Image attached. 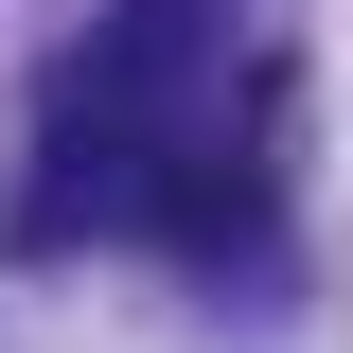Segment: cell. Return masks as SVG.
I'll return each instance as SVG.
<instances>
[{
    "label": "cell",
    "mask_w": 353,
    "mask_h": 353,
    "mask_svg": "<svg viewBox=\"0 0 353 353\" xmlns=\"http://www.w3.org/2000/svg\"><path fill=\"white\" fill-rule=\"evenodd\" d=\"M212 0H106L88 53L36 88V176H18V248H71V230H141L159 159L212 106Z\"/></svg>",
    "instance_id": "cell-1"
},
{
    "label": "cell",
    "mask_w": 353,
    "mask_h": 353,
    "mask_svg": "<svg viewBox=\"0 0 353 353\" xmlns=\"http://www.w3.org/2000/svg\"><path fill=\"white\" fill-rule=\"evenodd\" d=\"M265 176H283V71H248V88H212L194 106V141L159 159V194H141V230L159 248H194V265H230L265 230Z\"/></svg>",
    "instance_id": "cell-2"
}]
</instances>
